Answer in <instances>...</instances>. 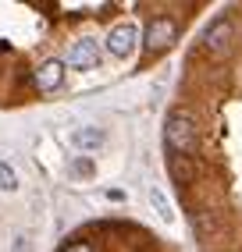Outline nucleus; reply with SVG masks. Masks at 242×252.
<instances>
[{"label":"nucleus","instance_id":"obj_2","mask_svg":"<svg viewBox=\"0 0 242 252\" xmlns=\"http://www.w3.org/2000/svg\"><path fill=\"white\" fill-rule=\"evenodd\" d=\"M175 39H178V22L175 18H150V25L143 32V46L150 54H161V50H167Z\"/></svg>","mask_w":242,"mask_h":252},{"label":"nucleus","instance_id":"obj_6","mask_svg":"<svg viewBox=\"0 0 242 252\" xmlns=\"http://www.w3.org/2000/svg\"><path fill=\"white\" fill-rule=\"evenodd\" d=\"M64 68L68 64L64 61H57V57H46L40 68H36V89L40 93H54V89H61V82H64Z\"/></svg>","mask_w":242,"mask_h":252},{"label":"nucleus","instance_id":"obj_11","mask_svg":"<svg viewBox=\"0 0 242 252\" xmlns=\"http://www.w3.org/2000/svg\"><path fill=\"white\" fill-rule=\"evenodd\" d=\"M14 252H29V238H25V234H18V238H14Z\"/></svg>","mask_w":242,"mask_h":252},{"label":"nucleus","instance_id":"obj_1","mask_svg":"<svg viewBox=\"0 0 242 252\" xmlns=\"http://www.w3.org/2000/svg\"><path fill=\"white\" fill-rule=\"evenodd\" d=\"M164 146L175 157H193L196 153V149H200V131H196L193 114H185V110H171L167 114V121H164Z\"/></svg>","mask_w":242,"mask_h":252},{"label":"nucleus","instance_id":"obj_7","mask_svg":"<svg viewBox=\"0 0 242 252\" xmlns=\"http://www.w3.org/2000/svg\"><path fill=\"white\" fill-rule=\"evenodd\" d=\"M103 142H107V131H103V128H79V131H72V146L85 149V153L100 149Z\"/></svg>","mask_w":242,"mask_h":252},{"label":"nucleus","instance_id":"obj_12","mask_svg":"<svg viewBox=\"0 0 242 252\" xmlns=\"http://www.w3.org/2000/svg\"><path fill=\"white\" fill-rule=\"evenodd\" d=\"M68 252H93V245H89V242H75V245L68 249Z\"/></svg>","mask_w":242,"mask_h":252},{"label":"nucleus","instance_id":"obj_3","mask_svg":"<svg viewBox=\"0 0 242 252\" xmlns=\"http://www.w3.org/2000/svg\"><path fill=\"white\" fill-rule=\"evenodd\" d=\"M135 43H139V29H135L132 22H121L107 32V54L111 57H132L135 54Z\"/></svg>","mask_w":242,"mask_h":252},{"label":"nucleus","instance_id":"obj_4","mask_svg":"<svg viewBox=\"0 0 242 252\" xmlns=\"http://www.w3.org/2000/svg\"><path fill=\"white\" fill-rule=\"evenodd\" d=\"M232 39H235L232 18H214L210 25H206V32H203V46L210 50V54H224V50L232 46Z\"/></svg>","mask_w":242,"mask_h":252},{"label":"nucleus","instance_id":"obj_9","mask_svg":"<svg viewBox=\"0 0 242 252\" xmlns=\"http://www.w3.org/2000/svg\"><path fill=\"white\" fill-rule=\"evenodd\" d=\"M14 189H18V174L7 160H0V192H14Z\"/></svg>","mask_w":242,"mask_h":252},{"label":"nucleus","instance_id":"obj_10","mask_svg":"<svg viewBox=\"0 0 242 252\" xmlns=\"http://www.w3.org/2000/svg\"><path fill=\"white\" fill-rule=\"evenodd\" d=\"M72 174H79V178L93 174V160H89V157H85V160H75V163H72Z\"/></svg>","mask_w":242,"mask_h":252},{"label":"nucleus","instance_id":"obj_8","mask_svg":"<svg viewBox=\"0 0 242 252\" xmlns=\"http://www.w3.org/2000/svg\"><path fill=\"white\" fill-rule=\"evenodd\" d=\"M150 203H153V210H157V217H161V220H175V213H171V203H167V199H164V192L161 189H150Z\"/></svg>","mask_w":242,"mask_h":252},{"label":"nucleus","instance_id":"obj_5","mask_svg":"<svg viewBox=\"0 0 242 252\" xmlns=\"http://www.w3.org/2000/svg\"><path fill=\"white\" fill-rule=\"evenodd\" d=\"M100 64V46L96 39H79L72 43V50H68V68H75V71H93Z\"/></svg>","mask_w":242,"mask_h":252}]
</instances>
